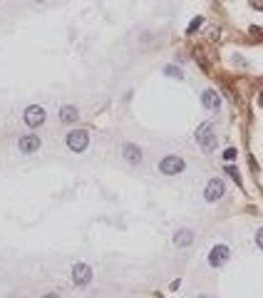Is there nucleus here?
<instances>
[{
	"label": "nucleus",
	"instance_id": "obj_18",
	"mask_svg": "<svg viewBox=\"0 0 263 298\" xmlns=\"http://www.w3.org/2000/svg\"><path fill=\"white\" fill-rule=\"evenodd\" d=\"M251 33H253V35H263V30H261V28H251Z\"/></svg>",
	"mask_w": 263,
	"mask_h": 298
},
{
	"label": "nucleus",
	"instance_id": "obj_14",
	"mask_svg": "<svg viewBox=\"0 0 263 298\" xmlns=\"http://www.w3.org/2000/svg\"><path fill=\"white\" fill-rule=\"evenodd\" d=\"M226 174L236 182V184H241V174H238V169L236 166H231V164H226Z\"/></svg>",
	"mask_w": 263,
	"mask_h": 298
},
{
	"label": "nucleus",
	"instance_id": "obj_10",
	"mask_svg": "<svg viewBox=\"0 0 263 298\" xmlns=\"http://www.w3.org/2000/svg\"><path fill=\"white\" fill-rule=\"evenodd\" d=\"M201 104H204L206 110L216 112L218 107H221V97H218L214 90H204V95H201Z\"/></svg>",
	"mask_w": 263,
	"mask_h": 298
},
{
	"label": "nucleus",
	"instance_id": "obj_15",
	"mask_svg": "<svg viewBox=\"0 0 263 298\" xmlns=\"http://www.w3.org/2000/svg\"><path fill=\"white\" fill-rule=\"evenodd\" d=\"M201 23H204V17H194V23L186 28V33H189V35H191V33H196V30L201 28Z\"/></svg>",
	"mask_w": 263,
	"mask_h": 298
},
{
	"label": "nucleus",
	"instance_id": "obj_4",
	"mask_svg": "<svg viewBox=\"0 0 263 298\" xmlns=\"http://www.w3.org/2000/svg\"><path fill=\"white\" fill-rule=\"evenodd\" d=\"M45 110H42L40 107V104H30V107L25 110V124L28 127H33V130H35V127H42V124H45Z\"/></svg>",
	"mask_w": 263,
	"mask_h": 298
},
{
	"label": "nucleus",
	"instance_id": "obj_17",
	"mask_svg": "<svg viewBox=\"0 0 263 298\" xmlns=\"http://www.w3.org/2000/svg\"><path fill=\"white\" fill-rule=\"evenodd\" d=\"M256 244H258V248H263V229L256 231Z\"/></svg>",
	"mask_w": 263,
	"mask_h": 298
},
{
	"label": "nucleus",
	"instance_id": "obj_2",
	"mask_svg": "<svg viewBox=\"0 0 263 298\" xmlns=\"http://www.w3.org/2000/svg\"><path fill=\"white\" fill-rule=\"evenodd\" d=\"M186 169V162L177 154H166L162 162H159V172L166 174V177H174V174H181Z\"/></svg>",
	"mask_w": 263,
	"mask_h": 298
},
{
	"label": "nucleus",
	"instance_id": "obj_9",
	"mask_svg": "<svg viewBox=\"0 0 263 298\" xmlns=\"http://www.w3.org/2000/svg\"><path fill=\"white\" fill-rule=\"evenodd\" d=\"M122 157H124L132 166H137V164H142V149H139L137 144L127 142V144L122 147Z\"/></svg>",
	"mask_w": 263,
	"mask_h": 298
},
{
	"label": "nucleus",
	"instance_id": "obj_7",
	"mask_svg": "<svg viewBox=\"0 0 263 298\" xmlns=\"http://www.w3.org/2000/svg\"><path fill=\"white\" fill-rule=\"evenodd\" d=\"M72 281L77 283V286H87L92 281V271H90V266L87 264H75L72 266Z\"/></svg>",
	"mask_w": 263,
	"mask_h": 298
},
{
	"label": "nucleus",
	"instance_id": "obj_13",
	"mask_svg": "<svg viewBox=\"0 0 263 298\" xmlns=\"http://www.w3.org/2000/svg\"><path fill=\"white\" fill-rule=\"evenodd\" d=\"M164 75H169V77H177V80H184L181 70H179V67H174V65H166V67H164Z\"/></svg>",
	"mask_w": 263,
	"mask_h": 298
},
{
	"label": "nucleus",
	"instance_id": "obj_20",
	"mask_svg": "<svg viewBox=\"0 0 263 298\" xmlns=\"http://www.w3.org/2000/svg\"><path fill=\"white\" fill-rule=\"evenodd\" d=\"M258 102H261V107H263V92H261V97H258Z\"/></svg>",
	"mask_w": 263,
	"mask_h": 298
},
{
	"label": "nucleus",
	"instance_id": "obj_21",
	"mask_svg": "<svg viewBox=\"0 0 263 298\" xmlns=\"http://www.w3.org/2000/svg\"><path fill=\"white\" fill-rule=\"evenodd\" d=\"M199 298H209V296H199Z\"/></svg>",
	"mask_w": 263,
	"mask_h": 298
},
{
	"label": "nucleus",
	"instance_id": "obj_12",
	"mask_svg": "<svg viewBox=\"0 0 263 298\" xmlns=\"http://www.w3.org/2000/svg\"><path fill=\"white\" fill-rule=\"evenodd\" d=\"M191 241H194V233H191L189 229H181V231H177V233H174V244H177L179 248L189 246Z\"/></svg>",
	"mask_w": 263,
	"mask_h": 298
},
{
	"label": "nucleus",
	"instance_id": "obj_8",
	"mask_svg": "<svg viewBox=\"0 0 263 298\" xmlns=\"http://www.w3.org/2000/svg\"><path fill=\"white\" fill-rule=\"evenodd\" d=\"M17 147H20V152H23V154H33V152L40 149V137L37 134H25V137L17 139Z\"/></svg>",
	"mask_w": 263,
	"mask_h": 298
},
{
	"label": "nucleus",
	"instance_id": "obj_22",
	"mask_svg": "<svg viewBox=\"0 0 263 298\" xmlns=\"http://www.w3.org/2000/svg\"><path fill=\"white\" fill-rule=\"evenodd\" d=\"M37 3H45V0H37Z\"/></svg>",
	"mask_w": 263,
	"mask_h": 298
},
{
	"label": "nucleus",
	"instance_id": "obj_11",
	"mask_svg": "<svg viewBox=\"0 0 263 298\" xmlns=\"http://www.w3.org/2000/svg\"><path fill=\"white\" fill-rule=\"evenodd\" d=\"M77 117H80V112H77V107H72V104H65V107L60 110V119H62L65 124L77 122Z\"/></svg>",
	"mask_w": 263,
	"mask_h": 298
},
{
	"label": "nucleus",
	"instance_id": "obj_5",
	"mask_svg": "<svg viewBox=\"0 0 263 298\" xmlns=\"http://www.w3.org/2000/svg\"><path fill=\"white\" fill-rule=\"evenodd\" d=\"M229 256H231V251H229V246H224V244H218V246H214V248H211V253H209V266H214V268H218V266H224V264L229 261Z\"/></svg>",
	"mask_w": 263,
	"mask_h": 298
},
{
	"label": "nucleus",
	"instance_id": "obj_16",
	"mask_svg": "<svg viewBox=\"0 0 263 298\" xmlns=\"http://www.w3.org/2000/svg\"><path fill=\"white\" fill-rule=\"evenodd\" d=\"M224 159H226V162H233V159H236V149H233V147L224 152Z\"/></svg>",
	"mask_w": 263,
	"mask_h": 298
},
{
	"label": "nucleus",
	"instance_id": "obj_19",
	"mask_svg": "<svg viewBox=\"0 0 263 298\" xmlns=\"http://www.w3.org/2000/svg\"><path fill=\"white\" fill-rule=\"evenodd\" d=\"M42 298H60L57 293H48V296H42Z\"/></svg>",
	"mask_w": 263,
	"mask_h": 298
},
{
	"label": "nucleus",
	"instance_id": "obj_6",
	"mask_svg": "<svg viewBox=\"0 0 263 298\" xmlns=\"http://www.w3.org/2000/svg\"><path fill=\"white\" fill-rule=\"evenodd\" d=\"M87 132L84 130H75L67 134V147L72 149V152H84V147H87Z\"/></svg>",
	"mask_w": 263,
	"mask_h": 298
},
{
	"label": "nucleus",
	"instance_id": "obj_3",
	"mask_svg": "<svg viewBox=\"0 0 263 298\" xmlns=\"http://www.w3.org/2000/svg\"><path fill=\"white\" fill-rule=\"evenodd\" d=\"M224 191H226V186H224V179H209V184H206V189H204V199L206 201H218V199H221L224 197Z\"/></svg>",
	"mask_w": 263,
	"mask_h": 298
},
{
	"label": "nucleus",
	"instance_id": "obj_1",
	"mask_svg": "<svg viewBox=\"0 0 263 298\" xmlns=\"http://www.w3.org/2000/svg\"><path fill=\"white\" fill-rule=\"evenodd\" d=\"M196 142H199V147L204 149V152H214V147H216V132H214V124L211 122H201L199 127H196Z\"/></svg>",
	"mask_w": 263,
	"mask_h": 298
}]
</instances>
